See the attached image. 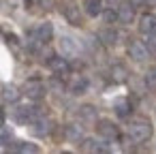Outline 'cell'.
Listing matches in <instances>:
<instances>
[{"instance_id":"6da1fadb","label":"cell","mask_w":156,"mask_h":154,"mask_svg":"<svg viewBox=\"0 0 156 154\" xmlns=\"http://www.w3.org/2000/svg\"><path fill=\"white\" fill-rule=\"evenodd\" d=\"M128 137L135 141V143H143L152 137V124L143 118H137L135 122L128 124Z\"/></svg>"},{"instance_id":"7a4b0ae2","label":"cell","mask_w":156,"mask_h":154,"mask_svg":"<svg viewBox=\"0 0 156 154\" xmlns=\"http://www.w3.org/2000/svg\"><path fill=\"white\" fill-rule=\"evenodd\" d=\"M45 84L41 81V79H28L26 84H24V94L28 96V98H32V101H41L43 96H45Z\"/></svg>"},{"instance_id":"3957f363","label":"cell","mask_w":156,"mask_h":154,"mask_svg":"<svg viewBox=\"0 0 156 154\" xmlns=\"http://www.w3.org/2000/svg\"><path fill=\"white\" fill-rule=\"evenodd\" d=\"M41 116V111H39V107H28V105H22V107H17L15 111H13V118L17 120V122H22V124H30L34 118H39Z\"/></svg>"},{"instance_id":"277c9868","label":"cell","mask_w":156,"mask_h":154,"mask_svg":"<svg viewBox=\"0 0 156 154\" xmlns=\"http://www.w3.org/2000/svg\"><path fill=\"white\" fill-rule=\"evenodd\" d=\"M96 133H98L103 139H118V135H120L118 126H115L111 120H98V122H96Z\"/></svg>"},{"instance_id":"5b68a950","label":"cell","mask_w":156,"mask_h":154,"mask_svg":"<svg viewBox=\"0 0 156 154\" xmlns=\"http://www.w3.org/2000/svg\"><path fill=\"white\" fill-rule=\"evenodd\" d=\"M49 131H51V122L47 118H43V116H39V118H34L30 122V133L37 135V137H45Z\"/></svg>"},{"instance_id":"8992f818","label":"cell","mask_w":156,"mask_h":154,"mask_svg":"<svg viewBox=\"0 0 156 154\" xmlns=\"http://www.w3.org/2000/svg\"><path fill=\"white\" fill-rule=\"evenodd\" d=\"M47 62H49V69H51L58 77H64V75H69V71H71V66H69V62H66V56H64V58L51 56Z\"/></svg>"},{"instance_id":"52a82bcc","label":"cell","mask_w":156,"mask_h":154,"mask_svg":"<svg viewBox=\"0 0 156 154\" xmlns=\"http://www.w3.org/2000/svg\"><path fill=\"white\" fill-rule=\"evenodd\" d=\"M128 56L133 60H137V62H145L147 60V45H143L139 41H133L128 45Z\"/></svg>"},{"instance_id":"ba28073f","label":"cell","mask_w":156,"mask_h":154,"mask_svg":"<svg viewBox=\"0 0 156 154\" xmlns=\"http://www.w3.org/2000/svg\"><path fill=\"white\" fill-rule=\"evenodd\" d=\"M62 15H64V20H66L71 26H79V24H81V11H79L77 5H64Z\"/></svg>"},{"instance_id":"9c48e42d","label":"cell","mask_w":156,"mask_h":154,"mask_svg":"<svg viewBox=\"0 0 156 154\" xmlns=\"http://www.w3.org/2000/svg\"><path fill=\"white\" fill-rule=\"evenodd\" d=\"M60 49H62V56H66V58H73V56H77V52H79L75 39H71V37H62V39H60Z\"/></svg>"},{"instance_id":"30bf717a","label":"cell","mask_w":156,"mask_h":154,"mask_svg":"<svg viewBox=\"0 0 156 154\" xmlns=\"http://www.w3.org/2000/svg\"><path fill=\"white\" fill-rule=\"evenodd\" d=\"M133 20H135V7L128 5V2L120 5V7H118V22H122V24H130Z\"/></svg>"},{"instance_id":"8fae6325","label":"cell","mask_w":156,"mask_h":154,"mask_svg":"<svg viewBox=\"0 0 156 154\" xmlns=\"http://www.w3.org/2000/svg\"><path fill=\"white\" fill-rule=\"evenodd\" d=\"M51 34H54V26H51L49 22L39 24V26H37V30H34V37L39 39V43H47V41L51 39Z\"/></svg>"},{"instance_id":"7c38bea8","label":"cell","mask_w":156,"mask_h":154,"mask_svg":"<svg viewBox=\"0 0 156 154\" xmlns=\"http://www.w3.org/2000/svg\"><path fill=\"white\" fill-rule=\"evenodd\" d=\"M139 30H141L143 34H150V32H154V30H156V15H152V13H145V15L139 20Z\"/></svg>"},{"instance_id":"4fadbf2b","label":"cell","mask_w":156,"mask_h":154,"mask_svg":"<svg viewBox=\"0 0 156 154\" xmlns=\"http://www.w3.org/2000/svg\"><path fill=\"white\" fill-rule=\"evenodd\" d=\"M98 41L103 43V45H115L118 43V32L113 30V28H103L101 32H98Z\"/></svg>"},{"instance_id":"5bb4252c","label":"cell","mask_w":156,"mask_h":154,"mask_svg":"<svg viewBox=\"0 0 156 154\" xmlns=\"http://www.w3.org/2000/svg\"><path fill=\"white\" fill-rule=\"evenodd\" d=\"M83 9L90 17H96L103 13V0H86L83 2Z\"/></svg>"},{"instance_id":"9a60e30c","label":"cell","mask_w":156,"mask_h":154,"mask_svg":"<svg viewBox=\"0 0 156 154\" xmlns=\"http://www.w3.org/2000/svg\"><path fill=\"white\" fill-rule=\"evenodd\" d=\"M111 79H113L115 84H124V81L128 79L126 66H124V64H113V66H111Z\"/></svg>"},{"instance_id":"2e32d148","label":"cell","mask_w":156,"mask_h":154,"mask_svg":"<svg viewBox=\"0 0 156 154\" xmlns=\"http://www.w3.org/2000/svg\"><path fill=\"white\" fill-rule=\"evenodd\" d=\"M22 96V92L15 88V86H5L2 88V101L5 103H17Z\"/></svg>"},{"instance_id":"e0dca14e","label":"cell","mask_w":156,"mask_h":154,"mask_svg":"<svg viewBox=\"0 0 156 154\" xmlns=\"http://www.w3.org/2000/svg\"><path fill=\"white\" fill-rule=\"evenodd\" d=\"M64 135H66V139L69 141H83V131L77 126V124H69L66 128H64Z\"/></svg>"},{"instance_id":"ac0fdd59","label":"cell","mask_w":156,"mask_h":154,"mask_svg":"<svg viewBox=\"0 0 156 154\" xmlns=\"http://www.w3.org/2000/svg\"><path fill=\"white\" fill-rule=\"evenodd\" d=\"M81 150H83V152H107L109 148H107V145H101V143L94 141V139H83V141H81Z\"/></svg>"},{"instance_id":"d6986e66","label":"cell","mask_w":156,"mask_h":154,"mask_svg":"<svg viewBox=\"0 0 156 154\" xmlns=\"http://www.w3.org/2000/svg\"><path fill=\"white\" fill-rule=\"evenodd\" d=\"M69 88H71V92H73V94H83V92H86V88H88V79L79 75V77H75V79L71 81V86H69Z\"/></svg>"},{"instance_id":"ffe728a7","label":"cell","mask_w":156,"mask_h":154,"mask_svg":"<svg viewBox=\"0 0 156 154\" xmlns=\"http://www.w3.org/2000/svg\"><path fill=\"white\" fill-rule=\"evenodd\" d=\"M113 109H115V113H118L120 118H126V116L130 113V103H128V98H120V101H115Z\"/></svg>"},{"instance_id":"44dd1931","label":"cell","mask_w":156,"mask_h":154,"mask_svg":"<svg viewBox=\"0 0 156 154\" xmlns=\"http://www.w3.org/2000/svg\"><path fill=\"white\" fill-rule=\"evenodd\" d=\"M79 120H83V122H92V120H96V109H94L92 105H83V107H79Z\"/></svg>"},{"instance_id":"7402d4cb","label":"cell","mask_w":156,"mask_h":154,"mask_svg":"<svg viewBox=\"0 0 156 154\" xmlns=\"http://www.w3.org/2000/svg\"><path fill=\"white\" fill-rule=\"evenodd\" d=\"M11 141H13V131L0 126V145H11Z\"/></svg>"},{"instance_id":"603a6c76","label":"cell","mask_w":156,"mask_h":154,"mask_svg":"<svg viewBox=\"0 0 156 154\" xmlns=\"http://www.w3.org/2000/svg\"><path fill=\"white\" fill-rule=\"evenodd\" d=\"M17 152H22V154H37L39 152V145H34V143H20L17 145Z\"/></svg>"},{"instance_id":"cb8c5ba5","label":"cell","mask_w":156,"mask_h":154,"mask_svg":"<svg viewBox=\"0 0 156 154\" xmlns=\"http://www.w3.org/2000/svg\"><path fill=\"white\" fill-rule=\"evenodd\" d=\"M145 86L150 90H156V69H150L145 73Z\"/></svg>"},{"instance_id":"d4e9b609","label":"cell","mask_w":156,"mask_h":154,"mask_svg":"<svg viewBox=\"0 0 156 154\" xmlns=\"http://www.w3.org/2000/svg\"><path fill=\"white\" fill-rule=\"evenodd\" d=\"M101 15H103V20H105L107 24H111V22H115V20H118V11H103Z\"/></svg>"},{"instance_id":"484cf974","label":"cell","mask_w":156,"mask_h":154,"mask_svg":"<svg viewBox=\"0 0 156 154\" xmlns=\"http://www.w3.org/2000/svg\"><path fill=\"white\" fill-rule=\"evenodd\" d=\"M147 49H152V52H156V30L147 34Z\"/></svg>"},{"instance_id":"4316f807","label":"cell","mask_w":156,"mask_h":154,"mask_svg":"<svg viewBox=\"0 0 156 154\" xmlns=\"http://www.w3.org/2000/svg\"><path fill=\"white\" fill-rule=\"evenodd\" d=\"M51 88H56V90H62V88H64V86H62V84H60V81H56V79H54V81H51Z\"/></svg>"},{"instance_id":"83f0119b","label":"cell","mask_w":156,"mask_h":154,"mask_svg":"<svg viewBox=\"0 0 156 154\" xmlns=\"http://www.w3.org/2000/svg\"><path fill=\"white\" fill-rule=\"evenodd\" d=\"M145 7H156V0H143Z\"/></svg>"},{"instance_id":"f1b7e54d","label":"cell","mask_w":156,"mask_h":154,"mask_svg":"<svg viewBox=\"0 0 156 154\" xmlns=\"http://www.w3.org/2000/svg\"><path fill=\"white\" fill-rule=\"evenodd\" d=\"M5 124V113H2V109H0V126Z\"/></svg>"}]
</instances>
